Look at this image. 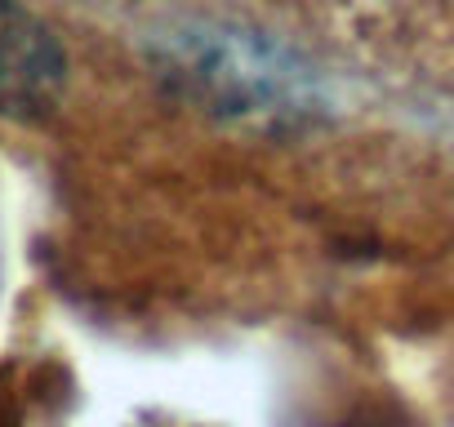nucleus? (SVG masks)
<instances>
[{
  "label": "nucleus",
  "instance_id": "1",
  "mask_svg": "<svg viewBox=\"0 0 454 427\" xmlns=\"http://www.w3.org/2000/svg\"><path fill=\"white\" fill-rule=\"evenodd\" d=\"M67 54L19 0H0V116L41 120L63 103Z\"/></svg>",
  "mask_w": 454,
  "mask_h": 427
}]
</instances>
